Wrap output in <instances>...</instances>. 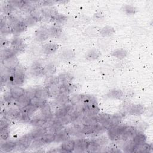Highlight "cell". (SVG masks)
Wrapping results in <instances>:
<instances>
[{"label": "cell", "instance_id": "20", "mask_svg": "<svg viewBox=\"0 0 153 153\" xmlns=\"http://www.w3.org/2000/svg\"><path fill=\"white\" fill-rule=\"evenodd\" d=\"M26 93V90L20 86H13L10 90V93L14 100H17Z\"/></svg>", "mask_w": 153, "mask_h": 153}, {"label": "cell", "instance_id": "38", "mask_svg": "<svg viewBox=\"0 0 153 153\" xmlns=\"http://www.w3.org/2000/svg\"><path fill=\"white\" fill-rule=\"evenodd\" d=\"M152 145L145 142L140 145H136L134 152H149L152 151Z\"/></svg>", "mask_w": 153, "mask_h": 153}, {"label": "cell", "instance_id": "41", "mask_svg": "<svg viewBox=\"0 0 153 153\" xmlns=\"http://www.w3.org/2000/svg\"><path fill=\"white\" fill-rule=\"evenodd\" d=\"M44 68V75L48 76L53 75L56 71V66L53 63H49L45 66Z\"/></svg>", "mask_w": 153, "mask_h": 153}, {"label": "cell", "instance_id": "25", "mask_svg": "<svg viewBox=\"0 0 153 153\" xmlns=\"http://www.w3.org/2000/svg\"><path fill=\"white\" fill-rule=\"evenodd\" d=\"M6 117H10L14 120H19L21 115V109L17 108H10L5 112Z\"/></svg>", "mask_w": 153, "mask_h": 153}, {"label": "cell", "instance_id": "12", "mask_svg": "<svg viewBox=\"0 0 153 153\" xmlns=\"http://www.w3.org/2000/svg\"><path fill=\"white\" fill-rule=\"evenodd\" d=\"M17 52L12 48H3L1 51V62L11 59L16 56Z\"/></svg>", "mask_w": 153, "mask_h": 153}, {"label": "cell", "instance_id": "47", "mask_svg": "<svg viewBox=\"0 0 153 153\" xmlns=\"http://www.w3.org/2000/svg\"><path fill=\"white\" fill-rule=\"evenodd\" d=\"M15 7H14L10 2L9 1L7 2V4H5L4 5L1 6V11L4 12V13L6 15H10L11 13L14 11Z\"/></svg>", "mask_w": 153, "mask_h": 153}, {"label": "cell", "instance_id": "44", "mask_svg": "<svg viewBox=\"0 0 153 153\" xmlns=\"http://www.w3.org/2000/svg\"><path fill=\"white\" fill-rule=\"evenodd\" d=\"M115 33V29L110 26H106L102 28L100 31V34L104 37L109 36Z\"/></svg>", "mask_w": 153, "mask_h": 153}, {"label": "cell", "instance_id": "26", "mask_svg": "<svg viewBox=\"0 0 153 153\" xmlns=\"http://www.w3.org/2000/svg\"><path fill=\"white\" fill-rule=\"evenodd\" d=\"M13 33L15 34H19L27 29L26 25L23 22V20H18L13 25Z\"/></svg>", "mask_w": 153, "mask_h": 153}, {"label": "cell", "instance_id": "11", "mask_svg": "<svg viewBox=\"0 0 153 153\" xmlns=\"http://www.w3.org/2000/svg\"><path fill=\"white\" fill-rule=\"evenodd\" d=\"M11 48L14 49L17 53L21 52L24 50L25 42L23 40L19 37H16L13 38L10 41Z\"/></svg>", "mask_w": 153, "mask_h": 153}, {"label": "cell", "instance_id": "16", "mask_svg": "<svg viewBox=\"0 0 153 153\" xmlns=\"http://www.w3.org/2000/svg\"><path fill=\"white\" fill-rule=\"evenodd\" d=\"M40 11H41L42 17H44L45 18H48L50 20L55 15L59 13L57 9L53 6L43 7L40 10Z\"/></svg>", "mask_w": 153, "mask_h": 153}, {"label": "cell", "instance_id": "29", "mask_svg": "<svg viewBox=\"0 0 153 153\" xmlns=\"http://www.w3.org/2000/svg\"><path fill=\"white\" fill-rule=\"evenodd\" d=\"M70 97L69 94H59L57 96L55 97V102L56 105H58L60 106L66 105L69 102Z\"/></svg>", "mask_w": 153, "mask_h": 153}, {"label": "cell", "instance_id": "28", "mask_svg": "<svg viewBox=\"0 0 153 153\" xmlns=\"http://www.w3.org/2000/svg\"><path fill=\"white\" fill-rule=\"evenodd\" d=\"M50 36L51 37L58 38L62 33V28L59 25H54L48 28Z\"/></svg>", "mask_w": 153, "mask_h": 153}, {"label": "cell", "instance_id": "46", "mask_svg": "<svg viewBox=\"0 0 153 153\" xmlns=\"http://www.w3.org/2000/svg\"><path fill=\"white\" fill-rule=\"evenodd\" d=\"M102 147L99 146L97 143H96L93 140L90 141L89 145L88 146L87 150L86 152H100Z\"/></svg>", "mask_w": 153, "mask_h": 153}, {"label": "cell", "instance_id": "23", "mask_svg": "<svg viewBox=\"0 0 153 153\" xmlns=\"http://www.w3.org/2000/svg\"><path fill=\"white\" fill-rule=\"evenodd\" d=\"M47 90L48 97H56L60 94V85L55 84L48 86H45Z\"/></svg>", "mask_w": 153, "mask_h": 153}, {"label": "cell", "instance_id": "10", "mask_svg": "<svg viewBox=\"0 0 153 153\" xmlns=\"http://www.w3.org/2000/svg\"><path fill=\"white\" fill-rule=\"evenodd\" d=\"M50 36L48 28H40L36 31L35 34V39L38 42L45 41Z\"/></svg>", "mask_w": 153, "mask_h": 153}, {"label": "cell", "instance_id": "4", "mask_svg": "<svg viewBox=\"0 0 153 153\" xmlns=\"http://www.w3.org/2000/svg\"><path fill=\"white\" fill-rule=\"evenodd\" d=\"M38 108L29 105L27 107L21 109V115L19 121L23 122H28L30 121L32 116L35 114L37 111Z\"/></svg>", "mask_w": 153, "mask_h": 153}, {"label": "cell", "instance_id": "22", "mask_svg": "<svg viewBox=\"0 0 153 153\" xmlns=\"http://www.w3.org/2000/svg\"><path fill=\"white\" fill-rule=\"evenodd\" d=\"M70 137H71V135L68 133V131L65 130V128H63L61 131L55 133L54 142L62 143L65 140L69 139Z\"/></svg>", "mask_w": 153, "mask_h": 153}, {"label": "cell", "instance_id": "51", "mask_svg": "<svg viewBox=\"0 0 153 153\" xmlns=\"http://www.w3.org/2000/svg\"><path fill=\"white\" fill-rule=\"evenodd\" d=\"M136 145L131 140L130 142L126 143L124 146V151L126 152H134Z\"/></svg>", "mask_w": 153, "mask_h": 153}, {"label": "cell", "instance_id": "2", "mask_svg": "<svg viewBox=\"0 0 153 153\" xmlns=\"http://www.w3.org/2000/svg\"><path fill=\"white\" fill-rule=\"evenodd\" d=\"M125 126L124 125H117L116 126L111 127L107 130V136L109 139L116 142L121 140V134L124 130Z\"/></svg>", "mask_w": 153, "mask_h": 153}, {"label": "cell", "instance_id": "35", "mask_svg": "<svg viewBox=\"0 0 153 153\" xmlns=\"http://www.w3.org/2000/svg\"><path fill=\"white\" fill-rule=\"evenodd\" d=\"M131 141L136 145H140L143 144L146 141V137L145 134L141 132L136 133V134L132 137Z\"/></svg>", "mask_w": 153, "mask_h": 153}, {"label": "cell", "instance_id": "40", "mask_svg": "<svg viewBox=\"0 0 153 153\" xmlns=\"http://www.w3.org/2000/svg\"><path fill=\"white\" fill-rule=\"evenodd\" d=\"M100 55V52L98 50L96 49H92L87 53L85 55V59L88 61H93L98 59Z\"/></svg>", "mask_w": 153, "mask_h": 153}, {"label": "cell", "instance_id": "37", "mask_svg": "<svg viewBox=\"0 0 153 153\" xmlns=\"http://www.w3.org/2000/svg\"><path fill=\"white\" fill-rule=\"evenodd\" d=\"M111 117V115L106 113L99 114L96 115V119L98 124L105 126L109 121Z\"/></svg>", "mask_w": 153, "mask_h": 153}, {"label": "cell", "instance_id": "52", "mask_svg": "<svg viewBox=\"0 0 153 153\" xmlns=\"http://www.w3.org/2000/svg\"><path fill=\"white\" fill-rule=\"evenodd\" d=\"M1 140V141H5L8 140L10 137V130L8 128H4L1 130V134H0Z\"/></svg>", "mask_w": 153, "mask_h": 153}, {"label": "cell", "instance_id": "34", "mask_svg": "<svg viewBox=\"0 0 153 153\" xmlns=\"http://www.w3.org/2000/svg\"><path fill=\"white\" fill-rule=\"evenodd\" d=\"M40 111H41V114L44 117H45L48 120L52 119L53 117V112L51 111V108L50 105L48 103H46L45 105H44L42 108H41Z\"/></svg>", "mask_w": 153, "mask_h": 153}, {"label": "cell", "instance_id": "21", "mask_svg": "<svg viewBox=\"0 0 153 153\" xmlns=\"http://www.w3.org/2000/svg\"><path fill=\"white\" fill-rule=\"evenodd\" d=\"M58 49V45L54 42H48L42 46V51L45 54H51L55 53Z\"/></svg>", "mask_w": 153, "mask_h": 153}, {"label": "cell", "instance_id": "50", "mask_svg": "<svg viewBox=\"0 0 153 153\" xmlns=\"http://www.w3.org/2000/svg\"><path fill=\"white\" fill-rule=\"evenodd\" d=\"M122 10L127 15H133L136 13V8L131 5H124L122 7Z\"/></svg>", "mask_w": 153, "mask_h": 153}, {"label": "cell", "instance_id": "53", "mask_svg": "<svg viewBox=\"0 0 153 153\" xmlns=\"http://www.w3.org/2000/svg\"><path fill=\"white\" fill-rule=\"evenodd\" d=\"M10 126V121L7 117L4 116L1 120V124H0V129L2 130L4 128H8Z\"/></svg>", "mask_w": 153, "mask_h": 153}, {"label": "cell", "instance_id": "31", "mask_svg": "<svg viewBox=\"0 0 153 153\" xmlns=\"http://www.w3.org/2000/svg\"><path fill=\"white\" fill-rule=\"evenodd\" d=\"M75 89V85L73 84L68 83V84H60V94H69L72 93Z\"/></svg>", "mask_w": 153, "mask_h": 153}, {"label": "cell", "instance_id": "13", "mask_svg": "<svg viewBox=\"0 0 153 153\" xmlns=\"http://www.w3.org/2000/svg\"><path fill=\"white\" fill-rule=\"evenodd\" d=\"M124 115L121 113H117L114 115H111V117L109 120V121L108 122V123L105 126L107 130L114 126H116L118 124H120L121 121L122 120Z\"/></svg>", "mask_w": 153, "mask_h": 153}, {"label": "cell", "instance_id": "7", "mask_svg": "<svg viewBox=\"0 0 153 153\" xmlns=\"http://www.w3.org/2000/svg\"><path fill=\"white\" fill-rule=\"evenodd\" d=\"M90 141L84 138H79L75 140V149L76 152H86L89 145Z\"/></svg>", "mask_w": 153, "mask_h": 153}, {"label": "cell", "instance_id": "33", "mask_svg": "<svg viewBox=\"0 0 153 153\" xmlns=\"http://www.w3.org/2000/svg\"><path fill=\"white\" fill-rule=\"evenodd\" d=\"M39 19L34 14H30L25 17L22 20L26 25V26L28 27L36 25V23L39 21Z\"/></svg>", "mask_w": 153, "mask_h": 153}, {"label": "cell", "instance_id": "1", "mask_svg": "<svg viewBox=\"0 0 153 153\" xmlns=\"http://www.w3.org/2000/svg\"><path fill=\"white\" fill-rule=\"evenodd\" d=\"M25 79L26 75L24 71L17 67L10 76V84L13 86H20L25 82Z\"/></svg>", "mask_w": 153, "mask_h": 153}, {"label": "cell", "instance_id": "48", "mask_svg": "<svg viewBox=\"0 0 153 153\" xmlns=\"http://www.w3.org/2000/svg\"><path fill=\"white\" fill-rule=\"evenodd\" d=\"M93 140L96 143H97L99 146H100L101 147H103L104 146H106L108 143L109 138L108 136H99V137L93 139Z\"/></svg>", "mask_w": 153, "mask_h": 153}, {"label": "cell", "instance_id": "36", "mask_svg": "<svg viewBox=\"0 0 153 153\" xmlns=\"http://www.w3.org/2000/svg\"><path fill=\"white\" fill-rule=\"evenodd\" d=\"M32 91H33V97L46 98V97L48 96L45 87H38L32 88Z\"/></svg>", "mask_w": 153, "mask_h": 153}, {"label": "cell", "instance_id": "18", "mask_svg": "<svg viewBox=\"0 0 153 153\" xmlns=\"http://www.w3.org/2000/svg\"><path fill=\"white\" fill-rule=\"evenodd\" d=\"M1 143L0 148L1 150L4 152H12L16 148V141L13 140H5L2 141Z\"/></svg>", "mask_w": 153, "mask_h": 153}, {"label": "cell", "instance_id": "5", "mask_svg": "<svg viewBox=\"0 0 153 153\" xmlns=\"http://www.w3.org/2000/svg\"><path fill=\"white\" fill-rule=\"evenodd\" d=\"M83 114L85 116H96L99 114V108L97 103L83 105L81 106Z\"/></svg>", "mask_w": 153, "mask_h": 153}, {"label": "cell", "instance_id": "45", "mask_svg": "<svg viewBox=\"0 0 153 153\" xmlns=\"http://www.w3.org/2000/svg\"><path fill=\"white\" fill-rule=\"evenodd\" d=\"M67 19L68 17L66 16L63 14L57 13L56 15H55L51 19V20L56 23L57 25H59L65 23L67 20Z\"/></svg>", "mask_w": 153, "mask_h": 153}, {"label": "cell", "instance_id": "54", "mask_svg": "<svg viewBox=\"0 0 153 153\" xmlns=\"http://www.w3.org/2000/svg\"><path fill=\"white\" fill-rule=\"evenodd\" d=\"M74 56H75V54H74V52L71 50H66V51H63V53L62 54V57H63V59H64L66 60L72 59L74 57Z\"/></svg>", "mask_w": 153, "mask_h": 153}, {"label": "cell", "instance_id": "42", "mask_svg": "<svg viewBox=\"0 0 153 153\" xmlns=\"http://www.w3.org/2000/svg\"><path fill=\"white\" fill-rule=\"evenodd\" d=\"M106 96L109 98L121 99L123 96V92L121 90L112 89L108 91Z\"/></svg>", "mask_w": 153, "mask_h": 153}, {"label": "cell", "instance_id": "8", "mask_svg": "<svg viewBox=\"0 0 153 153\" xmlns=\"http://www.w3.org/2000/svg\"><path fill=\"white\" fill-rule=\"evenodd\" d=\"M30 72L32 76H41L44 75V68L40 62H34L30 67Z\"/></svg>", "mask_w": 153, "mask_h": 153}, {"label": "cell", "instance_id": "30", "mask_svg": "<svg viewBox=\"0 0 153 153\" xmlns=\"http://www.w3.org/2000/svg\"><path fill=\"white\" fill-rule=\"evenodd\" d=\"M59 82L62 84L71 83L73 79V76L69 72H63L57 76Z\"/></svg>", "mask_w": 153, "mask_h": 153}, {"label": "cell", "instance_id": "9", "mask_svg": "<svg viewBox=\"0 0 153 153\" xmlns=\"http://www.w3.org/2000/svg\"><path fill=\"white\" fill-rule=\"evenodd\" d=\"M137 129L136 127L130 126H125L124 130L121 134V140H126L132 137L136 134Z\"/></svg>", "mask_w": 153, "mask_h": 153}, {"label": "cell", "instance_id": "27", "mask_svg": "<svg viewBox=\"0 0 153 153\" xmlns=\"http://www.w3.org/2000/svg\"><path fill=\"white\" fill-rule=\"evenodd\" d=\"M46 103H47L46 98L33 97L31 98L30 100V105L38 109H40Z\"/></svg>", "mask_w": 153, "mask_h": 153}, {"label": "cell", "instance_id": "15", "mask_svg": "<svg viewBox=\"0 0 153 153\" xmlns=\"http://www.w3.org/2000/svg\"><path fill=\"white\" fill-rule=\"evenodd\" d=\"M48 121V120L45 117L40 114L39 115H37L32 118L29 123L32 126L35 127H43Z\"/></svg>", "mask_w": 153, "mask_h": 153}, {"label": "cell", "instance_id": "17", "mask_svg": "<svg viewBox=\"0 0 153 153\" xmlns=\"http://www.w3.org/2000/svg\"><path fill=\"white\" fill-rule=\"evenodd\" d=\"M61 151L66 152H72L75 149V140L68 139L62 142L60 148Z\"/></svg>", "mask_w": 153, "mask_h": 153}, {"label": "cell", "instance_id": "3", "mask_svg": "<svg viewBox=\"0 0 153 153\" xmlns=\"http://www.w3.org/2000/svg\"><path fill=\"white\" fill-rule=\"evenodd\" d=\"M32 141L33 139L30 137L29 134H25L16 141V149L21 152L25 151L30 147Z\"/></svg>", "mask_w": 153, "mask_h": 153}, {"label": "cell", "instance_id": "6", "mask_svg": "<svg viewBox=\"0 0 153 153\" xmlns=\"http://www.w3.org/2000/svg\"><path fill=\"white\" fill-rule=\"evenodd\" d=\"M75 109V106L71 104H67L66 105L60 106L56 110L54 114V118L61 117L63 116L69 115Z\"/></svg>", "mask_w": 153, "mask_h": 153}, {"label": "cell", "instance_id": "49", "mask_svg": "<svg viewBox=\"0 0 153 153\" xmlns=\"http://www.w3.org/2000/svg\"><path fill=\"white\" fill-rule=\"evenodd\" d=\"M55 84H59V80L57 78V76H55L53 75L48 76L45 80V86H48L51 85H55Z\"/></svg>", "mask_w": 153, "mask_h": 153}, {"label": "cell", "instance_id": "14", "mask_svg": "<svg viewBox=\"0 0 153 153\" xmlns=\"http://www.w3.org/2000/svg\"><path fill=\"white\" fill-rule=\"evenodd\" d=\"M30 96L25 93L23 96L15 100L16 105L20 109H22L30 105Z\"/></svg>", "mask_w": 153, "mask_h": 153}, {"label": "cell", "instance_id": "43", "mask_svg": "<svg viewBox=\"0 0 153 153\" xmlns=\"http://www.w3.org/2000/svg\"><path fill=\"white\" fill-rule=\"evenodd\" d=\"M9 2H10L14 7L23 10V9L29 4V1L13 0V1H10Z\"/></svg>", "mask_w": 153, "mask_h": 153}, {"label": "cell", "instance_id": "19", "mask_svg": "<svg viewBox=\"0 0 153 153\" xmlns=\"http://www.w3.org/2000/svg\"><path fill=\"white\" fill-rule=\"evenodd\" d=\"M48 132V129L46 127H36L32 131H31L29 134L30 137L33 139H37L42 136L44 134Z\"/></svg>", "mask_w": 153, "mask_h": 153}, {"label": "cell", "instance_id": "39", "mask_svg": "<svg viewBox=\"0 0 153 153\" xmlns=\"http://www.w3.org/2000/svg\"><path fill=\"white\" fill-rule=\"evenodd\" d=\"M111 55L115 58L122 59L126 57L127 56V51L123 48H117L112 51Z\"/></svg>", "mask_w": 153, "mask_h": 153}, {"label": "cell", "instance_id": "55", "mask_svg": "<svg viewBox=\"0 0 153 153\" xmlns=\"http://www.w3.org/2000/svg\"><path fill=\"white\" fill-rule=\"evenodd\" d=\"M8 41L7 39H3L2 38H1V47H4V48H6L5 47L8 44Z\"/></svg>", "mask_w": 153, "mask_h": 153}, {"label": "cell", "instance_id": "32", "mask_svg": "<svg viewBox=\"0 0 153 153\" xmlns=\"http://www.w3.org/2000/svg\"><path fill=\"white\" fill-rule=\"evenodd\" d=\"M53 120H54L50 124L48 128L50 131V132L53 133H56L61 131L63 128H65V126L63 124H62L60 123H59L58 121H57L54 118Z\"/></svg>", "mask_w": 153, "mask_h": 153}, {"label": "cell", "instance_id": "24", "mask_svg": "<svg viewBox=\"0 0 153 153\" xmlns=\"http://www.w3.org/2000/svg\"><path fill=\"white\" fill-rule=\"evenodd\" d=\"M145 111V107L141 104L132 105L130 109L129 112L130 114L136 116H139L143 114Z\"/></svg>", "mask_w": 153, "mask_h": 153}]
</instances>
